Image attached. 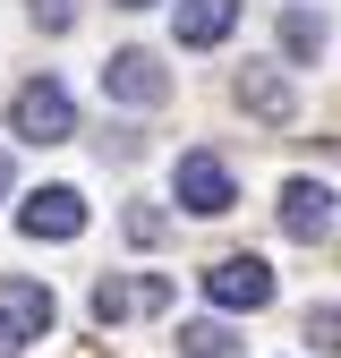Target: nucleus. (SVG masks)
Listing matches in <instances>:
<instances>
[{"label": "nucleus", "mask_w": 341, "mask_h": 358, "mask_svg": "<svg viewBox=\"0 0 341 358\" xmlns=\"http://www.w3.org/2000/svg\"><path fill=\"white\" fill-rule=\"evenodd\" d=\"M9 137H26V145H68L77 137V103H68L60 77H26L9 94Z\"/></svg>", "instance_id": "1"}, {"label": "nucleus", "mask_w": 341, "mask_h": 358, "mask_svg": "<svg viewBox=\"0 0 341 358\" xmlns=\"http://www.w3.org/2000/svg\"><path fill=\"white\" fill-rule=\"evenodd\" d=\"M26 9H34V26H43V34H68V26H77L68 0H26Z\"/></svg>", "instance_id": "15"}, {"label": "nucleus", "mask_w": 341, "mask_h": 358, "mask_svg": "<svg viewBox=\"0 0 341 358\" xmlns=\"http://www.w3.org/2000/svg\"><path fill=\"white\" fill-rule=\"evenodd\" d=\"M0 316H9L26 341H43V333L60 324V299L43 290V282H0Z\"/></svg>", "instance_id": "9"}, {"label": "nucleus", "mask_w": 341, "mask_h": 358, "mask_svg": "<svg viewBox=\"0 0 341 358\" xmlns=\"http://www.w3.org/2000/svg\"><path fill=\"white\" fill-rule=\"evenodd\" d=\"M103 94L154 111V103H170V69H162L154 52H111V60H103Z\"/></svg>", "instance_id": "4"}, {"label": "nucleus", "mask_w": 341, "mask_h": 358, "mask_svg": "<svg viewBox=\"0 0 341 358\" xmlns=\"http://www.w3.org/2000/svg\"><path fill=\"white\" fill-rule=\"evenodd\" d=\"M239 111L265 120V128H290V120H298V94H290L282 69H247V77H239Z\"/></svg>", "instance_id": "8"}, {"label": "nucleus", "mask_w": 341, "mask_h": 358, "mask_svg": "<svg viewBox=\"0 0 341 358\" xmlns=\"http://www.w3.org/2000/svg\"><path fill=\"white\" fill-rule=\"evenodd\" d=\"M282 52L290 60H316L324 52V17L316 9H282Z\"/></svg>", "instance_id": "12"}, {"label": "nucleus", "mask_w": 341, "mask_h": 358, "mask_svg": "<svg viewBox=\"0 0 341 358\" xmlns=\"http://www.w3.org/2000/svg\"><path fill=\"white\" fill-rule=\"evenodd\" d=\"M119 9H154V0H119Z\"/></svg>", "instance_id": "18"}, {"label": "nucleus", "mask_w": 341, "mask_h": 358, "mask_svg": "<svg viewBox=\"0 0 341 358\" xmlns=\"http://www.w3.org/2000/svg\"><path fill=\"white\" fill-rule=\"evenodd\" d=\"M17 231H26V239H77V231H85V196H77V188H34V196L17 205Z\"/></svg>", "instance_id": "6"}, {"label": "nucleus", "mask_w": 341, "mask_h": 358, "mask_svg": "<svg viewBox=\"0 0 341 358\" xmlns=\"http://www.w3.org/2000/svg\"><path fill=\"white\" fill-rule=\"evenodd\" d=\"M307 341L341 358V307H307Z\"/></svg>", "instance_id": "13"}, {"label": "nucleus", "mask_w": 341, "mask_h": 358, "mask_svg": "<svg viewBox=\"0 0 341 358\" xmlns=\"http://www.w3.org/2000/svg\"><path fill=\"white\" fill-rule=\"evenodd\" d=\"M162 307H170V282H162V273H137V282L103 273V282H94V316H103V324H128V316H162Z\"/></svg>", "instance_id": "5"}, {"label": "nucleus", "mask_w": 341, "mask_h": 358, "mask_svg": "<svg viewBox=\"0 0 341 358\" xmlns=\"http://www.w3.org/2000/svg\"><path fill=\"white\" fill-rule=\"evenodd\" d=\"M162 231H170V222H162V213H154V205H128V239H137V248H154V239H162Z\"/></svg>", "instance_id": "14"}, {"label": "nucleus", "mask_w": 341, "mask_h": 358, "mask_svg": "<svg viewBox=\"0 0 341 358\" xmlns=\"http://www.w3.org/2000/svg\"><path fill=\"white\" fill-rule=\"evenodd\" d=\"M231 26H239V0H180V43L188 52H213Z\"/></svg>", "instance_id": "10"}, {"label": "nucleus", "mask_w": 341, "mask_h": 358, "mask_svg": "<svg viewBox=\"0 0 341 358\" xmlns=\"http://www.w3.org/2000/svg\"><path fill=\"white\" fill-rule=\"evenodd\" d=\"M282 231L290 239H333V188H324V179H290V188H282Z\"/></svg>", "instance_id": "7"}, {"label": "nucleus", "mask_w": 341, "mask_h": 358, "mask_svg": "<svg viewBox=\"0 0 341 358\" xmlns=\"http://www.w3.org/2000/svg\"><path fill=\"white\" fill-rule=\"evenodd\" d=\"M17 350H26V333H17L9 316H0V358H17Z\"/></svg>", "instance_id": "16"}, {"label": "nucleus", "mask_w": 341, "mask_h": 358, "mask_svg": "<svg viewBox=\"0 0 341 358\" xmlns=\"http://www.w3.org/2000/svg\"><path fill=\"white\" fill-rule=\"evenodd\" d=\"M9 179H17V171H9V154H0V196H9Z\"/></svg>", "instance_id": "17"}, {"label": "nucleus", "mask_w": 341, "mask_h": 358, "mask_svg": "<svg viewBox=\"0 0 341 358\" xmlns=\"http://www.w3.org/2000/svg\"><path fill=\"white\" fill-rule=\"evenodd\" d=\"M180 358H239V333L222 316H205V324H180Z\"/></svg>", "instance_id": "11"}, {"label": "nucleus", "mask_w": 341, "mask_h": 358, "mask_svg": "<svg viewBox=\"0 0 341 358\" xmlns=\"http://www.w3.org/2000/svg\"><path fill=\"white\" fill-rule=\"evenodd\" d=\"M205 299L222 316H256V307H273V264L265 256H213L205 264Z\"/></svg>", "instance_id": "2"}, {"label": "nucleus", "mask_w": 341, "mask_h": 358, "mask_svg": "<svg viewBox=\"0 0 341 358\" xmlns=\"http://www.w3.org/2000/svg\"><path fill=\"white\" fill-rule=\"evenodd\" d=\"M170 196H180L188 213H231L239 205V179H231V162L222 154H180V171H170Z\"/></svg>", "instance_id": "3"}]
</instances>
